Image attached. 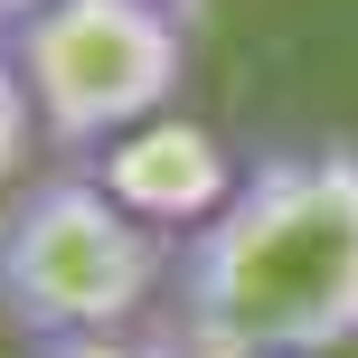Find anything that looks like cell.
I'll list each match as a JSON object with an SVG mask.
<instances>
[{"label":"cell","mask_w":358,"mask_h":358,"mask_svg":"<svg viewBox=\"0 0 358 358\" xmlns=\"http://www.w3.org/2000/svg\"><path fill=\"white\" fill-rule=\"evenodd\" d=\"M179 236L151 227L94 161H57L48 179H19L0 217V311L19 349L76 340V330H132L151 292H170Z\"/></svg>","instance_id":"2"},{"label":"cell","mask_w":358,"mask_h":358,"mask_svg":"<svg viewBox=\"0 0 358 358\" xmlns=\"http://www.w3.org/2000/svg\"><path fill=\"white\" fill-rule=\"evenodd\" d=\"M198 0H48L10 29V85L38 104L57 161H104L123 132L161 123L189 85Z\"/></svg>","instance_id":"3"},{"label":"cell","mask_w":358,"mask_h":358,"mask_svg":"<svg viewBox=\"0 0 358 358\" xmlns=\"http://www.w3.org/2000/svg\"><path fill=\"white\" fill-rule=\"evenodd\" d=\"M48 0H0V29H19V19H38Z\"/></svg>","instance_id":"6"},{"label":"cell","mask_w":358,"mask_h":358,"mask_svg":"<svg viewBox=\"0 0 358 358\" xmlns=\"http://www.w3.org/2000/svg\"><path fill=\"white\" fill-rule=\"evenodd\" d=\"M170 321L198 358H330L358 340V142L264 151L179 236Z\"/></svg>","instance_id":"1"},{"label":"cell","mask_w":358,"mask_h":358,"mask_svg":"<svg viewBox=\"0 0 358 358\" xmlns=\"http://www.w3.org/2000/svg\"><path fill=\"white\" fill-rule=\"evenodd\" d=\"M29 358H198L189 330H151V321H132V330H76V340H29Z\"/></svg>","instance_id":"5"},{"label":"cell","mask_w":358,"mask_h":358,"mask_svg":"<svg viewBox=\"0 0 358 358\" xmlns=\"http://www.w3.org/2000/svg\"><path fill=\"white\" fill-rule=\"evenodd\" d=\"M94 170H104L113 189L151 217V227H170V236L198 227V217H217V208H227V189L245 179V170H227V151H217L208 132H189V123H170V132H161V123L123 132Z\"/></svg>","instance_id":"4"}]
</instances>
